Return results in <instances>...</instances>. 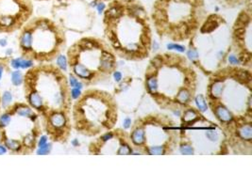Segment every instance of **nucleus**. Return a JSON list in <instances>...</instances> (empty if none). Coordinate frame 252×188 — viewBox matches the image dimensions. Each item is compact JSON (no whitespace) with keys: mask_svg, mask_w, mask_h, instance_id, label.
Returning <instances> with one entry per match:
<instances>
[{"mask_svg":"<svg viewBox=\"0 0 252 188\" xmlns=\"http://www.w3.org/2000/svg\"><path fill=\"white\" fill-rule=\"evenodd\" d=\"M35 1H40V2H44V1H51V0H35Z\"/></svg>","mask_w":252,"mask_h":188,"instance_id":"nucleus-26","label":"nucleus"},{"mask_svg":"<svg viewBox=\"0 0 252 188\" xmlns=\"http://www.w3.org/2000/svg\"><path fill=\"white\" fill-rule=\"evenodd\" d=\"M66 65L78 86L92 88L110 80L116 72L117 57L105 39L85 36L67 49Z\"/></svg>","mask_w":252,"mask_h":188,"instance_id":"nucleus-6","label":"nucleus"},{"mask_svg":"<svg viewBox=\"0 0 252 188\" xmlns=\"http://www.w3.org/2000/svg\"><path fill=\"white\" fill-rule=\"evenodd\" d=\"M3 73H4V63H0V79L2 77Z\"/></svg>","mask_w":252,"mask_h":188,"instance_id":"nucleus-24","label":"nucleus"},{"mask_svg":"<svg viewBox=\"0 0 252 188\" xmlns=\"http://www.w3.org/2000/svg\"><path fill=\"white\" fill-rule=\"evenodd\" d=\"M220 1L227 7H237L251 3V0H220Z\"/></svg>","mask_w":252,"mask_h":188,"instance_id":"nucleus-17","label":"nucleus"},{"mask_svg":"<svg viewBox=\"0 0 252 188\" xmlns=\"http://www.w3.org/2000/svg\"><path fill=\"white\" fill-rule=\"evenodd\" d=\"M227 146L235 153L250 154L252 150V118H241L221 125Z\"/></svg>","mask_w":252,"mask_h":188,"instance_id":"nucleus-15","label":"nucleus"},{"mask_svg":"<svg viewBox=\"0 0 252 188\" xmlns=\"http://www.w3.org/2000/svg\"><path fill=\"white\" fill-rule=\"evenodd\" d=\"M32 13V0H0V32L21 29Z\"/></svg>","mask_w":252,"mask_h":188,"instance_id":"nucleus-14","label":"nucleus"},{"mask_svg":"<svg viewBox=\"0 0 252 188\" xmlns=\"http://www.w3.org/2000/svg\"><path fill=\"white\" fill-rule=\"evenodd\" d=\"M129 136L134 152L148 155L173 154L179 144V125L169 115L150 113L133 122Z\"/></svg>","mask_w":252,"mask_h":188,"instance_id":"nucleus-8","label":"nucleus"},{"mask_svg":"<svg viewBox=\"0 0 252 188\" xmlns=\"http://www.w3.org/2000/svg\"><path fill=\"white\" fill-rule=\"evenodd\" d=\"M5 109L0 115V143L13 153L33 152L43 132L38 114L27 102H15Z\"/></svg>","mask_w":252,"mask_h":188,"instance_id":"nucleus-9","label":"nucleus"},{"mask_svg":"<svg viewBox=\"0 0 252 188\" xmlns=\"http://www.w3.org/2000/svg\"><path fill=\"white\" fill-rule=\"evenodd\" d=\"M71 121L77 133L86 138H95L115 127L118 121V104L109 91L89 88L73 102Z\"/></svg>","mask_w":252,"mask_h":188,"instance_id":"nucleus-7","label":"nucleus"},{"mask_svg":"<svg viewBox=\"0 0 252 188\" xmlns=\"http://www.w3.org/2000/svg\"><path fill=\"white\" fill-rule=\"evenodd\" d=\"M23 85L27 104L38 114L43 131L53 142L68 141L73 96L63 70L52 63H39L24 74Z\"/></svg>","mask_w":252,"mask_h":188,"instance_id":"nucleus-1","label":"nucleus"},{"mask_svg":"<svg viewBox=\"0 0 252 188\" xmlns=\"http://www.w3.org/2000/svg\"><path fill=\"white\" fill-rule=\"evenodd\" d=\"M49 149H50V148H49V145L44 144V146H42V147L39 148V150H37V153H38V154H45V153L48 152Z\"/></svg>","mask_w":252,"mask_h":188,"instance_id":"nucleus-21","label":"nucleus"},{"mask_svg":"<svg viewBox=\"0 0 252 188\" xmlns=\"http://www.w3.org/2000/svg\"><path fill=\"white\" fill-rule=\"evenodd\" d=\"M65 30L47 17L30 18L21 28L22 58L38 63H51L66 46Z\"/></svg>","mask_w":252,"mask_h":188,"instance_id":"nucleus-10","label":"nucleus"},{"mask_svg":"<svg viewBox=\"0 0 252 188\" xmlns=\"http://www.w3.org/2000/svg\"><path fill=\"white\" fill-rule=\"evenodd\" d=\"M23 78H24V75L20 71L16 70V71L12 72V74H11V82H12V84L14 85V86H16V87L21 86V85L23 84Z\"/></svg>","mask_w":252,"mask_h":188,"instance_id":"nucleus-18","label":"nucleus"},{"mask_svg":"<svg viewBox=\"0 0 252 188\" xmlns=\"http://www.w3.org/2000/svg\"><path fill=\"white\" fill-rule=\"evenodd\" d=\"M104 38L117 58L139 62L153 47L150 16L139 0H112L103 12Z\"/></svg>","mask_w":252,"mask_h":188,"instance_id":"nucleus-2","label":"nucleus"},{"mask_svg":"<svg viewBox=\"0 0 252 188\" xmlns=\"http://www.w3.org/2000/svg\"><path fill=\"white\" fill-rule=\"evenodd\" d=\"M197 85V73L186 57L164 52L149 59L145 89L161 109L177 112L191 106Z\"/></svg>","mask_w":252,"mask_h":188,"instance_id":"nucleus-3","label":"nucleus"},{"mask_svg":"<svg viewBox=\"0 0 252 188\" xmlns=\"http://www.w3.org/2000/svg\"><path fill=\"white\" fill-rule=\"evenodd\" d=\"M33 61L29 59H26L24 58H14L10 61V66L14 69H18V68H22V69H26V68H30L33 66Z\"/></svg>","mask_w":252,"mask_h":188,"instance_id":"nucleus-16","label":"nucleus"},{"mask_svg":"<svg viewBox=\"0 0 252 188\" xmlns=\"http://www.w3.org/2000/svg\"><path fill=\"white\" fill-rule=\"evenodd\" d=\"M208 15L205 0H155L149 14L157 35L175 43L191 41Z\"/></svg>","mask_w":252,"mask_h":188,"instance_id":"nucleus-5","label":"nucleus"},{"mask_svg":"<svg viewBox=\"0 0 252 188\" xmlns=\"http://www.w3.org/2000/svg\"><path fill=\"white\" fill-rule=\"evenodd\" d=\"M251 26L252 6L251 3L245 5L236 17L231 29V47L239 64L251 70Z\"/></svg>","mask_w":252,"mask_h":188,"instance_id":"nucleus-12","label":"nucleus"},{"mask_svg":"<svg viewBox=\"0 0 252 188\" xmlns=\"http://www.w3.org/2000/svg\"><path fill=\"white\" fill-rule=\"evenodd\" d=\"M6 44H7L6 40H4V39L0 40V45H1V46H6Z\"/></svg>","mask_w":252,"mask_h":188,"instance_id":"nucleus-25","label":"nucleus"},{"mask_svg":"<svg viewBox=\"0 0 252 188\" xmlns=\"http://www.w3.org/2000/svg\"><path fill=\"white\" fill-rule=\"evenodd\" d=\"M205 102L219 126L252 118L251 70L231 64L212 72Z\"/></svg>","mask_w":252,"mask_h":188,"instance_id":"nucleus-4","label":"nucleus"},{"mask_svg":"<svg viewBox=\"0 0 252 188\" xmlns=\"http://www.w3.org/2000/svg\"><path fill=\"white\" fill-rule=\"evenodd\" d=\"M11 101H12V96H11L10 92H9V91L4 92V94L2 95V98H1V106H2V107L5 109L7 106H9L10 105Z\"/></svg>","mask_w":252,"mask_h":188,"instance_id":"nucleus-19","label":"nucleus"},{"mask_svg":"<svg viewBox=\"0 0 252 188\" xmlns=\"http://www.w3.org/2000/svg\"><path fill=\"white\" fill-rule=\"evenodd\" d=\"M0 106H1V99H0Z\"/></svg>","mask_w":252,"mask_h":188,"instance_id":"nucleus-27","label":"nucleus"},{"mask_svg":"<svg viewBox=\"0 0 252 188\" xmlns=\"http://www.w3.org/2000/svg\"><path fill=\"white\" fill-rule=\"evenodd\" d=\"M7 151H8V150H7V149H6L4 146L0 145V154H5V153H6Z\"/></svg>","mask_w":252,"mask_h":188,"instance_id":"nucleus-23","label":"nucleus"},{"mask_svg":"<svg viewBox=\"0 0 252 188\" xmlns=\"http://www.w3.org/2000/svg\"><path fill=\"white\" fill-rule=\"evenodd\" d=\"M92 1L94 3H95V5L97 4H104V3H109L111 1H112V0H92Z\"/></svg>","mask_w":252,"mask_h":188,"instance_id":"nucleus-22","label":"nucleus"},{"mask_svg":"<svg viewBox=\"0 0 252 188\" xmlns=\"http://www.w3.org/2000/svg\"><path fill=\"white\" fill-rule=\"evenodd\" d=\"M88 152L90 154H131L134 152L129 132L115 127L91 141Z\"/></svg>","mask_w":252,"mask_h":188,"instance_id":"nucleus-13","label":"nucleus"},{"mask_svg":"<svg viewBox=\"0 0 252 188\" xmlns=\"http://www.w3.org/2000/svg\"><path fill=\"white\" fill-rule=\"evenodd\" d=\"M195 102H196V104H197L198 109L200 111H205L207 109V104H206L203 95H201V94L197 95L196 98H195Z\"/></svg>","mask_w":252,"mask_h":188,"instance_id":"nucleus-20","label":"nucleus"},{"mask_svg":"<svg viewBox=\"0 0 252 188\" xmlns=\"http://www.w3.org/2000/svg\"><path fill=\"white\" fill-rule=\"evenodd\" d=\"M53 14L64 30L76 33L88 32L95 22V10L87 0H56Z\"/></svg>","mask_w":252,"mask_h":188,"instance_id":"nucleus-11","label":"nucleus"}]
</instances>
